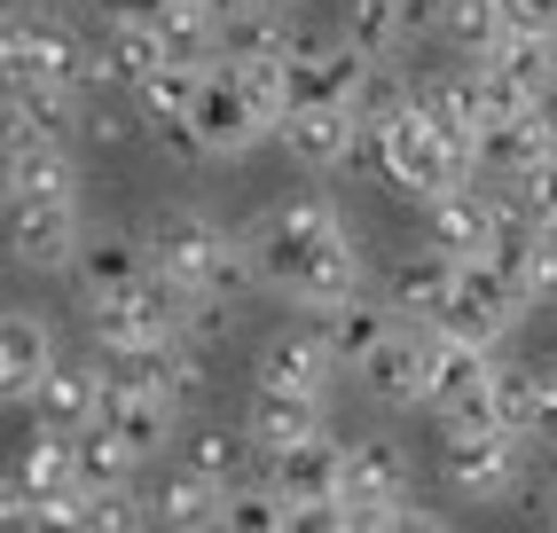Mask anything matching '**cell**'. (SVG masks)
Listing matches in <instances>:
<instances>
[{
	"label": "cell",
	"mask_w": 557,
	"mask_h": 533,
	"mask_svg": "<svg viewBox=\"0 0 557 533\" xmlns=\"http://www.w3.org/2000/svg\"><path fill=\"white\" fill-rule=\"evenodd\" d=\"M518 314H527V290H518V283L503 275L495 259H463V275H456V290H448V307H440L432 322L495 354L503 337L518 330Z\"/></svg>",
	"instance_id": "8"
},
{
	"label": "cell",
	"mask_w": 557,
	"mask_h": 533,
	"mask_svg": "<svg viewBox=\"0 0 557 533\" xmlns=\"http://www.w3.org/2000/svg\"><path fill=\"white\" fill-rule=\"evenodd\" d=\"M32 424H55V432H87V424H102V369H87V361H55V376L32 393Z\"/></svg>",
	"instance_id": "25"
},
{
	"label": "cell",
	"mask_w": 557,
	"mask_h": 533,
	"mask_svg": "<svg viewBox=\"0 0 557 533\" xmlns=\"http://www.w3.org/2000/svg\"><path fill=\"white\" fill-rule=\"evenodd\" d=\"M79 307H87V337H95L110 361H126V354H150V346H173V337H189L197 290L150 266V275L126 283V290H79Z\"/></svg>",
	"instance_id": "2"
},
{
	"label": "cell",
	"mask_w": 557,
	"mask_h": 533,
	"mask_svg": "<svg viewBox=\"0 0 557 533\" xmlns=\"http://www.w3.org/2000/svg\"><path fill=\"white\" fill-rule=\"evenodd\" d=\"M503 40H510V24L495 0H440V48H456L463 63H495Z\"/></svg>",
	"instance_id": "34"
},
{
	"label": "cell",
	"mask_w": 557,
	"mask_h": 533,
	"mask_svg": "<svg viewBox=\"0 0 557 533\" xmlns=\"http://www.w3.org/2000/svg\"><path fill=\"white\" fill-rule=\"evenodd\" d=\"M134 471H141V455L110 432V424H87L79 432V486H134Z\"/></svg>",
	"instance_id": "41"
},
{
	"label": "cell",
	"mask_w": 557,
	"mask_h": 533,
	"mask_svg": "<svg viewBox=\"0 0 557 533\" xmlns=\"http://www.w3.org/2000/svg\"><path fill=\"white\" fill-rule=\"evenodd\" d=\"M0 63H9L16 87H87L95 79V55L71 24L55 16H32V9H9L0 24Z\"/></svg>",
	"instance_id": "6"
},
{
	"label": "cell",
	"mask_w": 557,
	"mask_h": 533,
	"mask_svg": "<svg viewBox=\"0 0 557 533\" xmlns=\"http://www.w3.org/2000/svg\"><path fill=\"white\" fill-rule=\"evenodd\" d=\"M189 134H197L205 158H236V149L268 141V134H283V126L268 119V110H259V95L244 87V71H236V63H212V71H205V87H197V110H189Z\"/></svg>",
	"instance_id": "7"
},
{
	"label": "cell",
	"mask_w": 557,
	"mask_h": 533,
	"mask_svg": "<svg viewBox=\"0 0 557 533\" xmlns=\"http://www.w3.org/2000/svg\"><path fill=\"white\" fill-rule=\"evenodd\" d=\"M510 32H542V40H557V0H495Z\"/></svg>",
	"instance_id": "48"
},
{
	"label": "cell",
	"mask_w": 557,
	"mask_h": 533,
	"mask_svg": "<svg viewBox=\"0 0 557 533\" xmlns=\"http://www.w3.org/2000/svg\"><path fill=\"white\" fill-rule=\"evenodd\" d=\"M189 9H205V16H220V24H228V16L244 9V0H189Z\"/></svg>",
	"instance_id": "52"
},
{
	"label": "cell",
	"mask_w": 557,
	"mask_h": 533,
	"mask_svg": "<svg viewBox=\"0 0 557 533\" xmlns=\"http://www.w3.org/2000/svg\"><path fill=\"white\" fill-rule=\"evenodd\" d=\"M48 376H55V330L32 307H9L0 314V400L32 408V393H40Z\"/></svg>",
	"instance_id": "16"
},
{
	"label": "cell",
	"mask_w": 557,
	"mask_h": 533,
	"mask_svg": "<svg viewBox=\"0 0 557 533\" xmlns=\"http://www.w3.org/2000/svg\"><path fill=\"white\" fill-rule=\"evenodd\" d=\"M220 533H283V494L268 479H244L236 503H228V525Z\"/></svg>",
	"instance_id": "43"
},
{
	"label": "cell",
	"mask_w": 557,
	"mask_h": 533,
	"mask_svg": "<svg viewBox=\"0 0 557 533\" xmlns=\"http://www.w3.org/2000/svg\"><path fill=\"white\" fill-rule=\"evenodd\" d=\"M549 158V149H542V119H534V110H527V119H495L487 134H479L471 141V173L479 181H518V173H527V165H542Z\"/></svg>",
	"instance_id": "32"
},
{
	"label": "cell",
	"mask_w": 557,
	"mask_h": 533,
	"mask_svg": "<svg viewBox=\"0 0 557 533\" xmlns=\"http://www.w3.org/2000/svg\"><path fill=\"white\" fill-rule=\"evenodd\" d=\"M408 110H417V87H408L400 71H393V55H377V63L361 71V87H354V119H361L369 134H377V126L408 119Z\"/></svg>",
	"instance_id": "40"
},
{
	"label": "cell",
	"mask_w": 557,
	"mask_h": 533,
	"mask_svg": "<svg viewBox=\"0 0 557 533\" xmlns=\"http://www.w3.org/2000/svg\"><path fill=\"white\" fill-rule=\"evenodd\" d=\"M549 525H557V479H549Z\"/></svg>",
	"instance_id": "53"
},
{
	"label": "cell",
	"mask_w": 557,
	"mask_h": 533,
	"mask_svg": "<svg viewBox=\"0 0 557 533\" xmlns=\"http://www.w3.org/2000/svg\"><path fill=\"white\" fill-rule=\"evenodd\" d=\"M119 369H134L141 385H158L173 408H189L197 393H205V346L197 337H173V346H150V354H126Z\"/></svg>",
	"instance_id": "33"
},
{
	"label": "cell",
	"mask_w": 557,
	"mask_h": 533,
	"mask_svg": "<svg viewBox=\"0 0 557 533\" xmlns=\"http://www.w3.org/2000/svg\"><path fill=\"white\" fill-rule=\"evenodd\" d=\"M369 63H377V55H361L346 32H338V40H314V32H307L299 55H290V71H283V79H290V110H338V102L354 110V87H361Z\"/></svg>",
	"instance_id": "13"
},
{
	"label": "cell",
	"mask_w": 557,
	"mask_h": 533,
	"mask_svg": "<svg viewBox=\"0 0 557 533\" xmlns=\"http://www.w3.org/2000/svg\"><path fill=\"white\" fill-rule=\"evenodd\" d=\"M393 510H400V503H393ZM393 510H385V503H338V525H346V533H385Z\"/></svg>",
	"instance_id": "49"
},
{
	"label": "cell",
	"mask_w": 557,
	"mask_h": 533,
	"mask_svg": "<svg viewBox=\"0 0 557 533\" xmlns=\"http://www.w3.org/2000/svg\"><path fill=\"white\" fill-rule=\"evenodd\" d=\"M354 376L385 408H424V393H432V322H400L369 361H354Z\"/></svg>",
	"instance_id": "14"
},
{
	"label": "cell",
	"mask_w": 557,
	"mask_h": 533,
	"mask_svg": "<svg viewBox=\"0 0 557 533\" xmlns=\"http://www.w3.org/2000/svg\"><path fill=\"white\" fill-rule=\"evenodd\" d=\"M251 432L244 424H189L181 432V463L189 471H205V479H220V486H244V463H251Z\"/></svg>",
	"instance_id": "35"
},
{
	"label": "cell",
	"mask_w": 557,
	"mask_h": 533,
	"mask_svg": "<svg viewBox=\"0 0 557 533\" xmlns=\"http://www.w3.org/2000/svg\"><path fill=\"white\" fill-rule=\"evenodd\" d=\"M510 188H518V204H527V212H534V227H549V220H557V158H542V165H527V173H518Z\"/></svg>",
	"instance_id": "45"
},
{
	"label": "cell",
	"mask_w": 557,
	"mask_h": 533,
	"mask_svg": "<svg viewBox=\"0 0 557 533\" xmlns=\"http://www.w3.org/2000/svg\"><path fill=\"white\" fill-rule=\"evenodd\" d=\"M79 251H87L79 204L9 197V259H16V266H32V275H63V266H79Z\"/></svg>",
	"instance_id": "10"
},
{
	"label": "cell",
	"mask_w": 557,
	"mask_h": 533,
	"mask_svg": "<svg viewBox=\"0 0 557 533\" xmlns=\"http://www.w3.org/2000/svg\"><path fill=\"white\" fill-rule=\"evenodd\" d=\"M165 63V48H158V32H134V24H119V32H102V48H95V79H110V87H141L150 71Z\"/></svg>",
	"instance_id": "36"
},
{
	"label": "cell",
	"mask_w": 557,
	"mask_h": 533,
	"mask_svg": "<svg viewBox=\"0 0 557 533\" xmlns=\"http://www.w3.org/2000/svg\"><path fill=\"white\" fill-rule=\"evenodd\" d=\"M361 119H354V110L338 102V110H290V119H283V149H290V158H299L307 173H338L346 158H361Z\"/></svg>",
	"instance_id": "21"
},
{
	"label": "cell",
	"mask_w": 557,
	"mask_h": 533,
	"mask_svg": "<svg viewBox=\"0 0 557 533\" xmlns=\"http://www.w3.org/2000/svg\"><path fill=\"white\" fill-rule=\"evenodd\" d=\"M495 376L503 369H495L487 346H471V337L432 322V393H424L432 416H495ZM495 424H503V416H495Z\"/></svg>",
	"instance_id": "9"
},
{
	"label": "cell",
	"mask_w": 557,
	"mask_h": 533,
	"mask_svg": "<svg viewBox=\"0 0 557 533\" xmlns=\"http://www.w3.org/2000/svg\"><path fill=\"white\" fill-rule=\"evenodd\" d=\"M385 533H448V518H432V510H417V503H400Z\"/></svg>",
	"instance_id": "50"
},
{
	"label": "cell",
	"mask_w": 557,
	"mask_h": 533,
	"mask_svg": "<svg viewBox=\"0 0 557 533\" xmlns=\"http://www.w3.org/2000/svg\"><path fill=\"white\" fill-rule=\"evenodd\" d=\"M158 510L141 486H87V533H150Z\"/></svg>",
	"instance_id": "42"
},
{
	"label": "cell",
	"mask_w": 557,
	"mask_h": 533,
	"mask_svg": "<svg viewBox=\"0 0 557 533\" xmlns=\"http://www.w3.org/2000/svg\"><path fill=\"white\" fill-rule=\"evenodd\" d=\"M314 322H322V337H330V354H338V361L354 369V361L377 354V346H385V337H393L408 314L393 307V298H369V290H361V298H346L338 314H314Z\"/></svg>",
	"instance_id": "26"
},
{
	"label": "cell",
	"mask_w": 557,
	"mask_h": 533,
	"mask_svg": "<svg viewBox=\"0 0 557 533\" xmlns=\"http://www.w3.org/2000/svg\"><path fill=\"white\" fill-rule=\"evenodd\" d=\"M346 503H408V455L393 447V439H354L346 447Z\"/></svg>",
	"instance_id": "31"
},
{
	"label": "cell",
	"mask_w": 557,
	"mask_h": 533,
	"mask_svg": "<svg viewBox=\"0 0 557 533\" xmlns=\"http://www.w3.org/2000/svg\"><path fill=\"white\" fill-rule=\"evenodd\" d=\"M244 236H251V251H259V283H275V290H283V283L299 275V266H307L330 236H346V212L330 204L322 188H299V197L268 204V212L244 227Z\"/></svg>",
	"instance_id": "5"
},
{
	"label": "cell",
	"mask_w": 557,
	"mask_h": 533,
	"mask_svg": "<svg viewBox=\"0 0 557 533\" xmlns=\"http://www.w3.org/2000/svg\"><path fill=\"white\" fill-rule=\"evenodd\" d=\"M158 32V48H165V63H220V16H205V9H189V0H173V9L150 24Z\"/></svg>",
	"instance_id": "37"
},
{
	"label": "cell",
	"mask_w": 557,
	"mask_h": 533,
	"mask_svg": "<svg viewBox=\"0 0 557 533\" xmlns=\"http://www.w3.org/2000/svg\"><path fill=\"white\" fill-rule=\"evenodd\" d=\"M32 518H40V533H87V486L32 494Z\"/></svg>",
	"instance_id": "44"
},
{
	"label": "cell",
	"mask_w": 557,
	"mask_h": 533,
	"mask_svg": "<svg viewBox=\"0 0 557 533\" xmlns=\"http://www.w3.org/2000/svg\"><path fill=\"white\" fill-rule=\"evenodd\" d=\"M440 471L463 503H510L527 479V439L495 416H440Z\"/></svg>",
	"instance_id": "4"
},
{
	"label": "cell",
	"mask_w": 557,
	"mask_h": 533,
	"mask_svg": "<svg viewBox=\"0 0 557 533\" xmlns=\"http://www.w3.org/2000/svg\"><path fill=\"white\" fill-rule=\"evenodd\" d=\"M518 283H527V298H557V236H549V227L534 236V251H527V275H518Z\"/></svg>",
	"instance_id": "46"
},
{
	"label": "cell",
	"mask_w": 557,
	"mask_h": 533,
	"mask_svg": "<svg viewBox=\"0 0 557 533\" xmlns=\"http://www.w3.org/2000/svg\"><path fill=\"white\" fill-rule=\"evenodd\" d=\"M9 197H32V204H79V165H71V149H63V141L9 134Z\"/></svg>",
	"instance_id": "22"
},
{
	"label": "cell",
	"mask_w": 557,
	"mask_h": 533,
	"mask_svg": "<svg viewBox=\"0 0 557 533\" xmlns=\"http://www.w3.org/2000/svg\"><path fill=\"white\" fill-rule=\"evenodd\" d=\"M259 479H268L283 503H346V447L322 432V439L290 447V455H268Z\"/></svg>",
	"instance_id": "18"
},
{
	"label": "cell",
	"mask_w": 557,
	"mask_h": 533,
	"mask_svg": "<svg viewBox=\"0 0 557 533\" xmlns=\"http://www.w3.org/2000/svg\"><path fill=\"white\" fill-rule=\"evenodd\" d=\"M361 290H369V266H361V244H354V236H330V244L299 266V275L283 283V298H290L299 314H338L346 298H361Z\"/></svg>",
	"instance_id": "17"
},
{
	"label": "cell",
	"mask_w": 557,
	"mask_h": 533,
	"mask_svg": "<svg viewBox=\"0 0 557 533\" xmlns=\"http://www.w3.org/2000/svg\"><path fill=\"white\" fill-rule=\"evenodd\" d=\"M150 266H158V275H173V283H189V290H205V298H244V290L259 283L251 236H244V227H228V220H212L205 204L158 212V227H150Z\"/></svg>",
	"instance_id": "1"
},
{
	"label": "cell",
	"mask_w": 557,
	"mask_h": 533,
	"mask_svg": "<svg viewBox=\"0 0 557 533\" xmlns=\"http://www.w3.org/2000/svg\"><path fill=\"white\" fill-rule=\"evenodd\" d=\"M417 102H424V119H432L440 134H448L456 149H471L479 134H487V87H479V63L424 79V87H417Z\"/></svg>",
	"instance_id": "24"
},
{
	"label": "cell",
	"mask_w": 557,
	"mask_h": 533,
	"mask_svg": "<svg viewBox=\"0 0 557 533\" xmlns=\"http://www.w3.org/2000/svg\"><path fill=\"white\" fill-rule=\"evenodd\" d=\"M322 408H330V400H307V393H251L244 432H251V447H259V463H268V455L307 447V439H322Z\"/></svg>",
	"instance_id": "23"
},
{
	"label": "cell",
	"mask_w": 557,
	"mask_h": 533,
	"mask_svg": "<svg viewBox=\"0 0 557 533\" xmlns=\"http://www.w3.org/2000/svg\"><path fill=\"white\" fill-rule=\"evenodd\" d=\"M495 236H503V188L495 181H463V188L424 204V244H440L448 259H487Z\"/></svg>",
	"instance_id": "11"
},
{
	"label": "cell",
	"mask_w": 557,
	"mask_h": 533,
	"mask_svg": "<svg viewBox=\"0 0 557 533\" xmlns=\"http://www.w3.org/2000/svg\"><path fill=\"white\" fill-rule=\"evenodd\" d=\"M9 486H24V494H63V486H79V432L32 424V439L16 447V463H9Z\"/></svg>",
	"instance_id": "28"
},
{
	"label": "cell",
	"mask_w": 557,
	"mask_h": 533,
	"mask_svg": "<svg viewBox=\"0 0 557 533\" xmlns=\"http://www.w3.org/2000/svg\"><path fill=\"white\" fill-rule=\"evenodd\" d=\"M338 32L361 55H393L408 40V0H338Z\"/></svg>",
	"instance_id": "38"
},
{
	"label": "cell",
	"mask_w": 557,
	"mask_h": 533,
	"mask_svg": "<svg viewBox=\"0 0 557 533\" xmlns=\"http://www.w3.org/2000/svg\"><path fill=\"white\" fill-rule=\"evenodd\" d=\"M549 376H557V369H549Z\"/></svg>",
	"instance_id": "54"
},
{
	"label": "cell",
	"mask_w": 557,
	"mask_h": 533,
	"mask_svg": "<svg viewBox=\"0 0 557 533\" xmlns=\"http://www.w3.org/2000/svg\"><path fill=\"white\" fill-rule=\"evenodd\" d=\"M456 275H463V259H448L440 244H424L417 259H400L393 266V283H385V298L408 314V322H432L440 307H448V290H456Z\"/></svg>",
	"instance_id": "27"
},
{
	"label": "cell",
	"mask_w": 557,
	"mask_h": 533,
	"mask_svg": "<svg viewBox=\"0 0 557 533\" xmlns=\"http://www.w3.org/2000/svg\"><path fill=\"white\" fill-rule=\"evenodd\" d=\"M173 9V0H95V16H102V32H119V24H134V32H150L158 16Z\"/></svg>",
	"instance_id": "47"
},
{
	"label": "cell",
	"mask_w": 557,
	"mask_h": 533,
	"mask_svg": "<svg viewBox=\"0 0 557 533\" xmlns=\"http://www.w3.org/2000/svg\"><path fill=\"white\" fill-rule=\"evenodd\" d=\"M495 71L518 87V95H549L557 87V40H542V32H510V40L495 48Z\"/></svg>",
	"instance_id": "39"
},
{
	"label": "cell",
	"mask_w": 557,
	"mask_h": 533,
	"mask_svg": "<svg viewBox=\"0 0 557 533\" xmlns=\"http://www.w3.org/2000/svg\"><path fill=\"white\" fill-rule=\"evenodd\" d=\"M228 503H236V486H220V479H205L189 463L165 471L158 494H150V510H158L165 533H220V525H228Z\"/></svg>",
	"instance_id": "20"
},
{
	"label": "cell",
	"mask_w": 557,
	"mask_h": 533,
	"mask_svg": "<svg viewBox=\"0 0 557 533\" xmlns=\"http://www.w3.org/2000/svg\"><path fill=\"white\" fill-rule=\"evenodd\" d=\"M361 165L377 173L393 197H408V204H432V197H448V188L479 181V173H471V149H456L448 134H440V126L424 119V102L408 110V119L361 134Z\"/></svg>",
	"instance_id": "3"
},
{
	"label": "cell",
	"mask_w": 557,
	"mask_h": 533,
	"mask_svg": "<svg viewBox=\"0 0 557 533\" xmlns=\"http://www.w3.org/2000/svg\"><path fill=\"white\" fill-rule=\"evenodd\" d=\"M79 87H16L9 79V134H32V141H79L87 134V110L71 102Z\"/></svg>",
	"instance_id": "29"
},
{
	"label": "cell",
	"mask_w": 557,
	"mask_h": 533,
	"mask_svg": "<svg viewBox=\"0 0 557 533\" xmlns=\"http://www.w3.org/2000/svg\"><path fill=\"white\" fill-rule=\"evenodd\" d=\"M173 416H181V408H173L158 385H141L134 369H102V424L119 432L141 463H150L158 447H173Z\"/></svg>",
	"instance_id": "15"
},
{
	"label": "cell",
	"mask_w": 557,
	"mask_h": 533,
	"mask_svg": "<svg viewBox=\"0 0 557 533\" xmlns=\"http://www.w3.org/2000/svg\"><path fill=\"white\" fill-rule=\"evenodd\" d=\"M338 354H330V337H322V322L314 330H275L268 346H259V361H251V385L259 393H307V400H330V385H338Z\"/></svg>",
	"instance_id": "12"
},
{
	"label": "cell",
	"mask_w": 557,
	"mask_h": 533,
	"mask_svg": "<svg viewBox=\"0 0 557 533\" xmlns=\"http://www.w3.org/2000/svg\"><path fill=\"white\" fill-rule=\"evenodd\" d=\"M307 32L283 16V0H244V9L220 24V63H290Z\"/></svg>",
	"instance_id": "19"
},
{
	"label": "cell",
	"mask_w": 557,
	"mask_h": 533,
	"mask_svg": "<svg viewBox=\"0 0 557 533\" xmlns=\"http://www.w3.org/2000/svg\"><path fill=\"white\" fill-rule=\"evenodd\" d=\"M79 290H126L150 275V236H126V227H87V251H79Z\"/></svg>",
	"instance_id": "30"
},
{
	"label": "cell",
	"mask_w": 557,
	"mask_h": 533,
	"mask_svg": "<svg viewBox=\"0 0 557 533\" xmlns=\"http://www.w3.org/2000/svg\"><path fill=\"white\" fill-rule=\"evenodd\" d=\"M87 134H95V141H119L126 119H119V110H87Z\"/></svg>",
	"instance_id": "51"
}]
</instances>
